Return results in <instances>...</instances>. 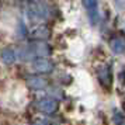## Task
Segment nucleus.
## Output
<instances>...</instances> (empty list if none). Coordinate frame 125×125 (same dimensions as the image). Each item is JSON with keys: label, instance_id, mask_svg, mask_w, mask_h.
<instances>
[{"label": "nucleus", "instance_id": "obj_14", "mask_svg": "<svg viewBox=\"0 0 125 125\" xmlns=\"http://www.w3.org/2000/svg\"><path fill=\"white\" fill-rule=\"evenodd\" d=\"M28 1H41V0H28Z\"/></svg>", "mask_w": 125, "mask_h": 125}, {"label": "nucleus", "instance_id": "obj_5", "mask_svg": "<svg viewBox=\"0 0 125 125\" xmlns=\"http://www.w3.org/2000/svg\"><path fill=\"white\" fill-rule=\"evenodd\" d=\"M86 9L87 17L91 25H97L100 21V11H98V0H82Z\"/></svg>", "mask_w": 125, "mask_h": 125}, {"label": "nucleus", "instance_id": "obj_6", "mask_svg": "<svg viewBox=\"0 0 125 125\" xmlns=\"http://www.w3.org/2000/svg\"><path fill=\"white\" fill-rule=\"evenodd\" d=\"M37 108L40 113L45 115H53L58 111V103L55 101V98H49V97L40 98L37 101Z\"/></svg>", "mask_w": 125, "mask_h": 125}, {"label": "nucleus", "instance_id": "obj_13", "mask_svg": "<svg viewBox=\"0 0 125 125\" xmlns=\"http://www.w3.org/2000/svg\"><path fill=\"white\" fill-rule=\"evenodd\" d=\"M122 107H124V110H125V100H124V103H122Z\"/></svg>", "mask_w": 125, "mask_h": 125}, {"label": "nucleus", "instance_id": "obj_10", "mask_svg": "<svg viewBox=\"0 0 125 125\" xmlns=\"http://www.w3.org/2000/svg\"><path fill=\"white\" fill-rule=\"evenodd\" d=\"M110 46H111V51L117 55H121L125 52V38L122 37H114L113 40L110 41Z\"/></svg>", "mask_w": 125, "mask_h": 125}, {"label": "nucleus", "instance_id": "obj_4", "mask_svg": "<svg viewBox=\"0 0 125 125\" xmlns=\"http://www.w3.org/2000/svg\"><path fill=\"white\" fill-rule=\"evenodd\" d=\"M28 45L35 58H49L52 55V46L46 41H34Z\"/></svg>", "mask_w": 125, "mask_h": 125}, {"label": "nucleus", "instance_id": "obj_1", "mask_svg": "<svg viewBox=\"0 0 125 125\" xmlns=\"http://www.w3.org/2000/svg\"><path fill=\"white\" fill-rule=\"evenodd\" d=\"M28 14L40 20H46L51 16V9L42 1H28Z\"/></svg>", "mask_w": 125, "mask_h": 125}, {"label": "nucleus", "instance_id": "obj_7", "mask_svg": "<svg viewBox=\"0 0 125 125\" xmlns=\"http://www.w3.org/2000/svg\"><path fill=\"white\" fill-rule=\"evenodd\" d=\"M17 58H18L17 52L14 51L13 48H10V46H6V48H3L0 51V59H1V62L4 63V65H13V63H16Z\"/></svg>", "mask_w": 125, "mask_h": 125}, {"label": "nucleus", "instance_id": "obj_15", "mask_svg": "<svg viewBox=\"0 0 125 125\" xmlns=\"http://www.w3.org/2000/svg\"><path fill=\"white\" fill-rule=\"evenodd\" d=\"M1 86H3V83H1V82H0V87H1Z\"/></svg>", "mask_w": 125, "mask_h": 125}, {"label": "nucleus", "instance_id": "obj_12", "mask_svg": "<svg viewBox=\"0 0 125 125\" xmlns=\"http://www.w3.org/2000/svg\"><path fill=\"white\" fill-rule=\"evenodd\" d=\"M34 125H52L49 121H46V119H40V121H37Z\"/></svg>", "mask_w": 125, "mask_h": 125}, {"label": "nucleus", "instance_id": "obj_3", "mask_svg": "<svg viewBox=\"0 0 125 125\" xmlns=\"http://www.w3.org/2000/svg\"><path fill=\"white\" fill-rule=\"evenodd\" d=\"M31 69L35 73L40 74H49L55 69V63L52 62L49 58H35L31 62Z\"/></svg>", "mask_w": 125, "mask_h": 125}, {"label": "nucleus", "instance_id": "obj_8", "mask_svg": "<svg viewBox=\"0 0 125 125\" xmlns=\"http://www.w3.org/2000/svg\"><path fill=\"white\" fill-rule=\"evenodd\" d=\"M27 86L31 90H44L48 87V82L41 76H30L27 79Z\"/></svg>", "mask_w": 125, "mask_h": 125}, {"label": "nucleus", "instance_id": "obj_9", "mask_svg": "<svg viewBox=\"0 0 125 125\" xmlns=\"http://www.w3.org/2000/svg\"><path fill=\"white\" fill-rule=\"evenodd\" d=\"M51 37V32L49 30L44 27V25H40V27H35L32 31H31V38L35 41H46Z\"/></svg>", "mask_w": 125, "mask_h": 125}, {"label": "nucleus", "instance_id": "obj_11", "mask_svg": "<svg viewBox=\"0 0 125 125\" xmlns=\"http://www.w3.org/2000/svg\"><path fill=\"white\" fill-rule=\"evenodd\" d=\"M113 121L115 125H125V114L115 110L113 114Z\"/></svg>", "mask_w": 125, "mask_h": 125}, {"label": "nucleus", "instance_id": "obj_2", "mask_svg": "<svg viewBox=\"0 0 125 125\" xmlns=\"http://www.w3.org/2000/svg\"><path fill=\"white\" fill-rule=\"evenodd\" d=\"M97 79H98V83H100L103 89H105L107 91L111 90L113 82H114V74H113L111 66L110 65H103L97 72Z\"/></svg>", "mask_w": 125, "mask_h": 125}]
</instances>
